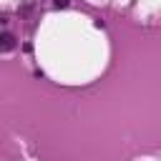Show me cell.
I'll return each mask as SVG.
<instances>
[{
    "mask_svg": "<svg viewBox=\"0 0 161 161\" xmlns=\"http://www.w3.org/2000/svg\"><path fill=\"white\" fill-rule=\"evenodd\" d=\"M13 48H15V38L10 33H3L0 35V50L5 53V50H13Z\"/></svg>",
    "mask_w": 161,
    "mask_h": 161,
    "instance_id": "cell-1",
    "label": "cell"
}]
</instances>
